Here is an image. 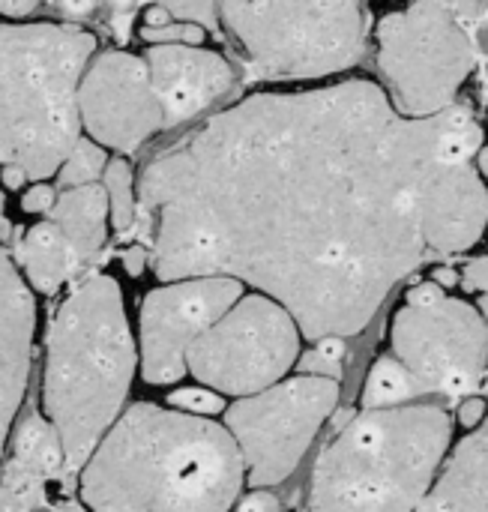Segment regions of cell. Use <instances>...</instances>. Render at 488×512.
Returning <instances> with one entry per match:
<instances>
[{
    "mask_svg": "<svg viewBox=\"0 0 488 512\" xmlns=\"http://www.w3.org/2000/svg\"><path fill=\"white\" fill-rule=\"evenodd\" d=\"M168 402L177 408V411H186V414H198V417H216V414H225V402L216 390L204 387H192V390H177L168 396Z\"/></svg>",
    "mask_w": 488,
    "mask_h": 512,
    "instance_id": "d4e9b609",
    "label": "cell"
},
{
    "mask_svg": "<svg viewBox=\"0 0 488 512\" xmlns=\"http://www.w3.org/2000/svg\"><path fill=\"white\" fill-rule=\"evenodd\" d=\"M66 468L57 429L36 411L12 432V450L0 462V512H36L45 504L51 480Z\"/></svg>",
    "mask_w": 488,
    "mask_h": 512,
    "instance_id": "9a60e30c",
    "label": "cell"
},
{
    "mask_svg": "<svg viewBox=\"0 0 488 512\" xmlns=\"http://www.w3.org/2000/svg\"><path fill=\"white\" fill-rule=\"evenodd\" d=\"M18 270L24 273L33 291L54 294L63 282H69L81 270V261L72 243L66 240V234L60 231V225L45 219L36 222L18 243Z\"/></svg>",
    "mask_w": 488,
    "mask_h": 512,
    "instance_id": "d6986e66",
    "label": "cell"
},
{
    "mask_svg": "<svg viewBox=\"0 0 488 512\" xmlns=\"http://www.w3.org/2000/svg\"><path fill=\"white\" fill-rule=\"evenodd\" d=\"M303 330L273 297L243 294L186 354L189 372L225 396H255L300 360Z\"/></svg>",
    "mask_w": 488,
    "mask_h": 512,
    "instance_id": "9c48e42d",
    "label": "cell"
},
{
    "mask_svg": "<svg viewBox=\"0 0 488 512\" xmlns=\"http://www.w3.org/2000/svg\"><path fill=\"white\" fill-rule=\"evenodd\" d=\"M141 36L153 45H201L207 39L204 27L195 21H171L165 27H141Z\"/></svg>",
    "mask_w": 488,
    "mask_h": 512,
    "instance_id": "cb8c5ba5",
    "label": "cell"
},
{
    "mask_svg": "<svg viewBox=\"0 0 488 512\" xmlns=\"http://www.w3.org/2000/svg\"><path fill=\"white\" fill-rule=\"evenodd\" d=\"M342 360H345V339L339 336H327V339H318L315 348L309 354H303L297 363H300V372L303 375H318V378H339L342 372Z\"/></svg>",
    "mask_w": 488,
    "mask_h": 512,
    "instance_id": "603a6c76",
    "label": "cell"
},
{
    "mask_svg": "<svg viewBox=\"0 0 488 512\" xmlns=\"http://www.w3.org/2000/svg\"><path fill=\"white\" fill-rule=\"evenodd\" d=\"M39 6V0H0V15L6 18H24Z\"/></svg>",
    "mask_w": 488,
    "mask_h": 512,
    "instance_id": "d6a6232c",
    "label": "cell"
},
{
    "mask_svg": "<svg viewBox=\"0 0 488 512\" xmlns=\"http://www.w3.org/2000/svg\"><path fill=\"white\" fill-rule=\"evenodd\" d=\"M390 345L423 396H468L486 375L488 321L438 282H423L393 315Z\"/></svg>",
    "mask_w": 488,
    "mask_h": 512,
    "instance_id": "ba28073f",
    "label": "cell"
},
{
    "mask_svg": "<svg viewBox=\"0 0 488 512\" xmlns=\"http://www.w3.org/2000/svg\"><path fill=\"white\" fill-rule=\"evenodd\" d=\"M474 60V33L456 15L453 0H414L378 27V66L387 93L408 117L450 108Z\"/></svg>",
    "mask_w": 488,
    "mask_h": 512,
    "instance_id": "52a82bcc",
    "label": "cell"
},
{
    "mask_svg": "<svg viewBox=\"0 0 488 512\" xmlns=\"http://www.w3.org/2000/svg\"><path fill=\"white\" fill-rule=\"evenodd\" d=\"M219 12L252 69L270 81L336 75L363 57V0H222Z\"/></svg>",
    "mask_w": 488,
    "mask_h": 512,
    "instance_id": "8992f818",
    "label": "cell"
},
{
    "mask_svg": "<svg viewBox=\"0 0 488 512\" xmlns=\"http://www.w3.org/2000/svg\"><path fill=\"white\" fill-rule=\"evenodd\" d=\"M423 390L417 384V378L390 354L381 357L372 369L369 378L363 384V408L375 411V408H399V405H411L414 399H420Z\"/></svg>",
    "mask_w": 488,
    "mask_h": 512,
    "instance_id": "ffe728a7",
    "label": "cell"
},
{
    "mask_svg": "<svg viewBox=\"0 0 488 512\" xmlns=\"http://www.w3.org/2000/svg\"><path fill=\"white\" fill-rule=\"evenodd\" d=\"M102 186L108 192V210H111V225L117 234H126L135 228L138 219V192H135V174L132 165L117 156L108 159L105 174H102Z\"/></svg>",
    "mask_w": 488,
    "mask_h": 512,
    "instance_id": "44dd1931",
    "label": "cell"
},
{
    "mask_svg": "<svg viewBox=\"0 0 488 512\" xmlns=\"http://www.w3.org/2000/svg\"><path fill=\"white\" fill-rule=\"evenodd\" d=\"M54 512H84L81 507H75V504H63V507H57Z\"/></svg>",
    "mask_w": 488,
    "mask_h": 512,
    "instance_id": "60d3db41",
    "label": "cell"
},
{
    "mask_svg": "<svg viewBox=\"0 0 488 512\" xmlns=\"http://www.w3.org/2000/svg\"><path fill=\"white\" fill-rule=\"evenodd\" d=\"M417 512H488V414L450 450Z\"/></svg>",
    "mask_w": 488,
    "mask_h": 512,
    "instance_id": "e0dca14e",
    "label": "cell"
},
{
    "mask_svg": "<svg viewBox=\"0 0 488 512\" xmlns=\"http://www.w3.org/2000/svg\"><path fill=\"white\" fill-rule=\"evenodd\" d=\"M36 330V303L18 264L0 240V462L21 408Z\"/></svg>",
    "mask_w": 488,
    "mask_h": 512,
    "instance_id": "5bb4252c",
    "label": "cell"
},
{
    "mask_svg": "<svg viewBox=\"0 0 488 512\" xmlns=\"http://www.w3.org/2000/svg\"><path fill=\"white\" fill-rule=\"evenodd\" d=\"M465 285L471 291H480L483 297H488V261H474L465 267Z\"/></svg>",
    "mask_w": 488,
    "mask_h": 512,
    "instance_id": "4dcf8cb0",
    "label": "cell"
},
{
    "mask_svg": "<svg viewBox=\"0 0 488 512\" xmlns=\"http://www.w3.org/2000/svg\"><path fill=\"white\" fill-rule=\"evenodd\" d=\"M126 270H129L132 276H138V273L144 270V249H129V252H126Z\"/></svg>",
    "mask_w": 488,
    "mask_h": 512,
    "instance_id": "d590c367",
    "label": "cell"
},
{
    "mask_svg": "<svg viewBox=\"0 0 488 512\" xmlns=\"http://www.w3.org/2000/svg\"><path fill=\"white\" fill-rule=\"evenodd\" d=\"M488 408L486 402L480 399V396H471V399H465L462 405H459V423L471 432V429H477L483 420H486Z\"/></svg>",
    "mask_w": 488,
    "mask_h": 512,
    "instance_id": "f1b7e54d",
    "label": "cell"
},
{
    "mask_svg": "<svg viewBox=\"0 0 488 512\" xmlns=\"http://www.w3.org/2000/svg\"><path fill=\"white\" fill-rule=\"evenodd\" d=\"M150 3H159V6H165V9H171V3H174V0H150Z\"/></svg>",
    "mask_w": 488,
    "mask_h": 512,
    "instance_id": "b9f144b4",
    "label": "cell"
},
{
    "mask_svg": "<svg viewBox=\"0 0 488 512\" xmlns=\"http://www.w3.org/2000/svg\"><path fill=\"white\" fill-rule=\"evenodd\" d=\"M171 21H177V18L171 15V9H165V6H159V3H150L147 12H144V27H165V24H171Z\"/></svg>",
    "mask_w": 488,
    "mask_h": 512,
    "instance_id": "836d02e7",
    "label": "cell"
},
{
    "mask_svg": "<svg viewBox=\"0 0 488 512\" xmlns=\"http://www.w3.org/2000/svg\"><path fill=\"white\" fill-rule=\"evenodd\" d=\"M474 165H477V171L488 180V147H480V153L474 156Z\"/></svg>",
    "mask_w": 488,
    "mask_h": 512,
    "instance_id": "74e56055",
    "label": "cell"
},
{
    "mask_svg": "<svg viewBox=\"0 0 488 512\" xmlns=\"http://www.w3.org/2000/svg\"><path fill=\"white\" fill-rule=\"evenodd\" d=\"M78 108L87 135L120 153L138 150L150 135L165 129L150 66L129 51H105L87 66Z\"/></svg>",
    "mask_w": 488,
    "mask_h": 512,
    "instance_id": "7c38bea8",
    "label": "cell"
},
{
    "mask_svg": "<svg viewBox=\"0 0 488 512\" xmlns=\"http://www.w3.org/2000/svg\"><path fill=\"white\" fill-rule=\"evenodd\" d=\"M336 402V378L300 375L228 405L225 429L240 447L246 483L252 489L285 483L303 462Z\"/></svg>",
    "mask_w": 488,
    "mask_h": 512,
    "instance_id": "30bf717a",
    "label": "cell"
},
{
    "mask_svg": "<svg viewBox=\"0 0 488 512\" xmlns=\"http://www.w3.org/2000/svg\"><path fill=\"white\" fill-rule=\"evenodd\" d=\"M459 165L441 111L408 117L366 78L252 93L159 153L138 183L162 282L231 276L303 339L357 336L429 249L435 186Z\"/></svg>",
    "mask_w": 488,
    "mask_h": 512,
    "instance_id": "6da1fadb",
    "label": "cell"
},
{
    "mask_svg": "<svg viewBox=\"0 0 488 512\" xmlns=\"http://www.w3.org/2000/svg\"><path fill=\"white\" fill-rule=\"evenodd\" d=\"M435 282H438L441 288H444V285H456V273H453V270H438V273H435Z\"/></svg>",
    "mask_w": 488,
    "mask_h": 512,
    "instance_id": "f35d334b",
    "label": "cell"
},
{
    "mask_svg": "<svg viewBox=\"0 0 488 512\" xmlns=\"http://www.w3.org/2000/svg\"><path fill=\"white\" fill-rule=\"evenodd\" d=\"M57 6L69 18H87V15H93V9L99 6V0H57Z\"/></svg>",
    "mask_w": 488,
    "mask_h": 512,
    "instance_id": "1f68e13d",
    "label": "cell"
},
{
    "mask_svg": "<svg viewBox=\"0 0 488 512\" xmlns=\"http://www.w3.org/2000/svg\"><path fill=\"white\" fill-rule=\"evenodd\" d=\"M24 183H27V177H24L18 168H0V186L18 189V186H24Z\"/></svg>",
    "mask_w": 488,
    "mask_h": 512,
    "instance_id": "e575fe53",
    "label": "cell"
},
{
    "mask_svg": "<svg viewBox=\"0 0 488 512\" xmlns=\"http://www.w3.org/2000/svg\"><path fill=\"white\" fill-rule=\"evenodd\" d=\"M54 204H57V192H54L51 186H45V183L30 186V189L24 192V198H21V207H24L27 213H51Z\"/></svg>",
    "mask_w": 488,
    "mask_h": 512,
    "instance_id": "83f0119b",
    "label": "cell"
},
{
    "mask_svg": "<svg viewBox=\"0 0 488 512\" xmlns=\"http://www.w3.org/2000/svg\"><path fill=\"white\" fill-rule=\"evenodd\" d=\"M456 6V15L462 18V24L477 33L480 27L488 24V0H453Z\"/></svg>",
    "mask_w": 488,
    "mask_h": 512,
    "instance_id": "4316f807",
    "label": "cell"
},
{
    "mask_svg": "<svg viewBox=\"0 0 488 512\" xmlns=\"http://www.w3.org/2000/svg\"><path fill=\"white\" fill-rule=\"evenodd\" d=\"M108 156L105 147L93 138H78V144L72 147V153L66 156V162L60 165V186H84V183H96L105 174Z\"/></svg>",
    "mask_w": 488,
    "mask_h": 512,
    "instance_id": "7402d4cb",
    "label": "cell"
},
{
    "mask_svg": "<svg viewBox=\"0 0 488 512\" xmlns=\"http://www.w3.org/2000/svg\"><path fill=\"white\" fill-rule=\"evenodd\" d=\"M6 237H9V222L3 216V186H0V240H6Z\"/></svg>",
    "mask_w": 488,
    "mask_h": 512,
    "instance_id": "ab89813d",
    "label": "cell"
},
{
    "mask_svg": "<svg viewBox=\"0 0 488 512\" xmlns=\"http://www.w3.org/2000/svg\"><path fill=\"white\" fill-rule=\"evenodd\" d=\"M144 60L162 102L165 129L204 114L234 84L231 63L219 51L201 45H153Z\"/></svg>",
    "mask_w": 488,
    "mask_h": 512,
    "instance_id": "4fadbf2b",
    "label": "cell"
},
{
    "mask_svg": "<svg viewBox=\"0 0 488 512\" xmlns=\"http://www.w3.org/2000/svg\"><path fill=\"white\" fill-rule=\"evenodd\" d=\"M243 282L231 276L174 279L150 291L141 303L138 360L147 384H174L189 366V348L243 297Z\"/></svg>",
    "mask_w": 488,
    "mask_h": 512,
    "instance_id": "8fae6325",
    "label": "cell"
},
{
    "mask_svg": "<svg viewBox=\"0 0 488 512\" xmlns=\"http://www.w3.org/2000/svg\"><path fill=\"white\" fill-rule=\"evenodd\" d=\"M51 222L60 225L66 240L72 243L81 267L90 264L105 240H108V192L102 183H84V186H69L66 192L57 195V204L51 207Z\"/></svg>",
    "mask_w": 488,
    "mask_h": 512,
    "instance_id": "ac0fdd59",
    "label": "cell"
},
{
    "mask_svg": "<svg viewBox=\"0 0 488 512\" xmlns=\"http://www.w3.org/2000/svg\"><path fill=\"white\" fill-rule=\"evenodd\" d=\"M219 6H222V0H174L171 15L177 21H195L201 27H210L219 18Z\"/></svg>",
    "mask_w": 488,
    "mask_h": 512,
    "instance_id": "484cf974",
    "label": "cell"
},
{
    "mask_svg": "<svg viewBox=\"0 0 488 512\" xmlns=\"http://www.w3.org/2000/svg\"><path fill=\"white\" fill-rule=\"evenodd\" d=\"M243 486L225 426L156 405L126 408L81 468L90 512H231Z\"/></svg>",
    "mask_w": 488,
    "mask_h": 512,
    "instance_id": "7a4b0ae2",
    "label": "cell"
},
{
    "mask_svg": "<svg viewBox=\"0 0 488 512\" xmlns=\"http://www.w3.org/2000/svg\"><path fill=\"white\" fill-rule=\"evenodd\" d=\"M108 3H111V9H117V12H120L123 18H129L138 0H108Z\"/></svg>",
    "mask_w": 488,
    "mask_h": 512,
    "instance_id": "8d00e7d4",
    "label": "cell"
},
{
    "mask_svg": "<svg viewBox=\"0 0 488 512\" xmlns=\"http://www.w3.org/2000/svg\"><path fill=\"white\" fill-rule=\"evenodd\" d=\"M45 348V417L60 435L66 471H78L120 420L138 366L120 285L111 276L84 279L57 309Z\"/></svg>",
    "mask_w": 488,
    "mask_h": 512,
    "instance_id": "3957f363",
    "label": "cell"
},
{
    "mask_svg": "<svg viewBox=\"0 0 488 512\" xmlns=\"http://www.w3.org/2000/svg\"><path fill=\"white\" fill-rule=\"evenodd\" d=\"M237 512H282V504L273 492H252Z\"/></svg>",
    "mask_w": 488,
    "mask_h": 512,
    "instance_id": "f546056e",
    "label": "cell"
},
{
    "mask_svg": "<svg viewBox=\"0 0 488 512\" xmlns=\"http://www.w3.org/2000/svg\"><path fill=\"white\" fill-rule=\"evenodd\" d=\"M453 450L438 405L357 414L318 456L309 512H417Z\"/></svg>",
    "mask_w": 488,
    "mask_h": 512,
    "instance_id": "277c9868",
    "label": "cell"
},
{
    "mask_svg": "<svg viewBox=\"0 0 488 512\" xmlns=\"http://www.w3.org/2000/svg\"><path fill=\"white\" fill-rule=\"evenodd\" d=\"M96 36L72 24H0V165L27 180L60 171L81 138L78 90Z\"/></svg>",
    "mask_w": 488,
    "mask_h": 512,
    "instance_id": "5b68a950",
    "label": "cell"
},
{
    "mask_svg": "<svg viewBox=\"0 0 488 512\" xmlns=\"http://www.w3.org/2000/svg\"><path fill=\"white\" fill-rule=\"evenodd\" d=\"M488 225V189L474 162L447 165L429 204L432 255H456L471 249Z\"/></svg>",
    "mask_w": 488,
    "mask_h": 512,
    "instance_id": "2e32d148",
    "label": "cell"
}]
</instances>
